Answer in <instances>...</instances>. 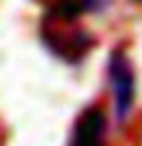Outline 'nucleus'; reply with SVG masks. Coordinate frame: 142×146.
<instances>
[{"label":"nucleus","instance_id":"f257e3e1","mask_svg":"<svg viewBox=\"0 0 142 146\" xmlns=\"http://www.w3.org/2000/svg\"><path fill=\"white\" fill-rule=\"evenodd\" d=\"M107 77H110V87H112V99H115V116L120 124H125L130 119L135 109V69L132 62L127 57L125 50H115L107 60Z\"/></svg>","mask_w":142,"mask_h":146},{"label":"nucleus","instance_id":"f03ea898","mask_svg":"<svg viewBox=\"0 0 142 146\" xmlns=\"http://www.w3.org/2000/svg\"><path fill=\"white\" fill-rule=\"evenodd\" d=\"M42 42L52 54H57L60 60L70 62V64L82 62L95 45L90 32L80 30V27H57L52 20H50V25L47 23L42 25Z\"/></svg>","mask_w":142,"mask_h":146},{"label":"nucleus","instance_id":"7ed1b4c3","mask_svg":"<svg viewBox=\"0 0 142 146\" xmlns=\"http://www.w3.org/2000/svg\"><path fill=\"white\" fill-rule=\"evenodd\" d=\"M107 141V114L100 107H87L75 121L72 146H105Z\"/></svg>","mask_w":142,"mask_h":146},{"label":"nucleus","instance_id":"20e7f679","mask_svg":"<svg viewBox=\"0 0 142 146\" xmlns=\"http://www.w3.org/2000/svg\"><path fill=\"white\" fill-rule=\"evenodd\" d=\"M77 3L82 8V13H102L112 0H77Z\"/></svg>","mask_w":142,"mask_h":146},{"label":"nucleus","instance_id":"39448f33","mask_svg":"<svg viewBox=\"0 0 142 146\" xmlns=\"http://www.w3.org/2000/svg\"><path fill=\"white\" fill-rule=\"evenodd\" d=\"M140 3H142V0H140Z\"/></svg>","mask_w":142,"mask_h":146}]
</instances>
